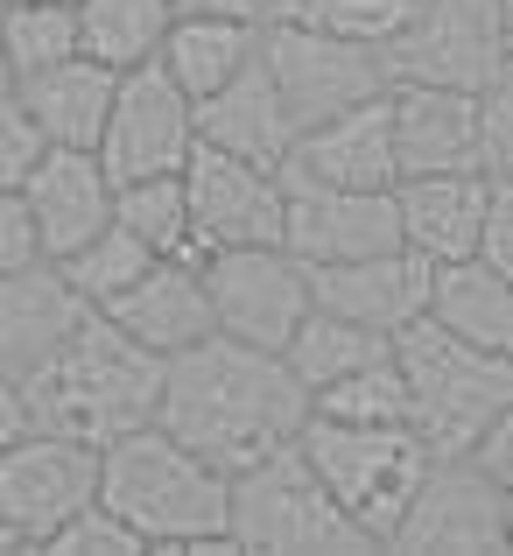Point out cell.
<instances>
[{
	"label": "cell",
	"instance_id": "obj_1",
	"mask_svg": "<svg viewBox=\"0 0 513 556\" xmlns=\"http://www.w3.org/2000/svg\"><path fill=\"white\" fill-rule=\"evenodd\" d=\"M155 422L232 479V472H246V465L296 444L303 422H310V388L288 374L282 353L211 331V339L163 359Z\"/></svg>",
	"mask_w": 513,
	"mask_h": 556
},
{
	"label": "cell",
	"instance_id": "obj_2",
	"mask_svg": "<svg viewBox=\"0 0 513 556\" xmlns=\"http://www.w3.org/2000/svg\"><path fill=\"white\" fill-rule=\"evenodd\" d=\"M99 501L149 543V556H232V479L176 444L163 422L99 444Z\"/></svg>",
	"mask_w": 513,
	"mask_h": 556
},
{
	"label": "cell",
	"instance_id": "obj_3",
	"mask_svg": "<svg viewBox=\"0 0 513 556\" xmlns=\"http://www.w3.org/2000/svg\"><path fill=\"white\" fill-rule=\"evenodd\" d=\"M28 416L36 430H64L78 444H113V437L155 422L163 402V353L127 339L106 311H85L56 359L28 380Z\"/></svg>",
	"mask_w": 513,
	"mask_h": 556
},
{
	"label": "cell",
	"instance_id": "obj_4",
	"mask_svg": "<svg viewBox=\"0 0 513 556\" xmlns=\"http://www.w3.org/2000/svg\"><path fill=\"white\" fill-rule=\"evenodd\" d=\"M394 367L408 380V430L429 444V458H472V444L513 394L506 359L464 345L436 317H415L408 331H394Z\"/></svg>",
	"mask_w": 513,
	"mask_h": 556
},
{
	"label": "cell",
	"instance_id": "obj_5",
	"mask_svg": "<svg viewBox=\"0 0 513 556\" xmlns=\"http://www.w3.org/2000/svg\"><path fill=\"white\" fill-rule=\"evenodd\" d=\"M232 543L254 556H380V543L317 479L303 444L232 472Z\"/></svg>",
	"mask_w": 513,
	"mask_h": 556
},
{
	"label": "cell",
	"instance_id": "obj_6",
	"mask_svg": "<svg viewBox=\"0 0 513 556\" xmlns=\"http://www.w3.org/2000/svg\"><path fill=\"white\" fill-rule=\"evenodd\" d=\"M296 444H303V458L317 465V479L338 493V507L380 543V556H387L408 493L429 472V444H422L408 422H338V416H310Z\"/></svg>",
	"mask_w": 513,
	"mask_h": 556
},
{
	"label": "cell",
	"instance_id": "obj_7",
	"mask_svg": "<svg viewBox=\"0 0 513 556\" xmlns=\"http://www.w3.org/2000/svg\"><path fill=\"white\" fill-rule=\"evenodd\" d=\"M260 56H268L274 85H282V106L296 121V135L331 121V113H345V106H359V99H380L394 85L387 42H351V36L303 28V22H268Z\"/></svg>",
	"mask_w": 513,
	"mask_h": 556
},
{
	"label": "cell",
	"instance_id": "obj_8",
	"mask_svg": "<svg viewBox=\"0 0 513 556\" xmlns=\"http://www.w3.org/2000/svg\"><path fill=\"white\" fill-rule=\"evenodd\" d=\"M387 556H506V486L478 458H429Z\"/></svg>",
	"mask_w": 513,
	"mask_h": 556
},
{
	"label": "cell",
	"instance_id": "obj_9",
	"mask_svg": "<svg viewBox=\"0 0 513 556\" xmlns=\"http://www.w3.org/2000/svg\"><path fill=\"white\" fill-rule=\"evenodd\" d=\"M204 289H211V317L226 339L268 345L282 353L288 331L310 317V268L288 254L282 240L268 247H211L204 254Z\"/></svg>",
	"mask_w": 513,
	"mask_h": 556
},
{
	"label": "cell",
	"instance_id": "obj_10",
	"mask_svg": "<svg viewBox=\"0 0 513 556\" xmlns=\"http://www.w3.org/2000/svg\"><path fill=\"white\" fill-rule=\"evenodd\" d=\"M190 149H197V99H190L163 64L120 71L106 135H99V163H106V177L113 184L169 177V169L190 163Z\"/></svg>",
	"mask_w": 513,
	"mask_h": 556
},
{
	"label": "cell",
	"instance_id": "obj_11",
	"mask_svg": "<svg viewBox=\"0 0 513 556\" xmlns=\"http://www.w3.org/2000/svg\"><path fill=\"white\" fill-rule=\"evenodd\" d=\"M387 64H394V78L486 92L506 71L500 0H422V8L408 14V28L387 42Z\"/></svg>",
	"mask_w": 513,
	"mask_h": 556
},
{
	"label": "cell",
	"instance_id": "obj_12",
	"mask_svg": "<svg viewBox=\"0 0 513 556\" xmlns=\"http://www.w3.org/2000/svg\"><path fill=\"white\" fill-rule=\"evenodd\" d=\"M282 247L303 268L401 247V204H394V190H345L282 169Z\"/></svg>",
	"mask_w": 513,
	"mask_h": 556
},
{
	"label": "cell",
	"instance_id": "obj_13",
	"mask_svg": "<svg viewBox=\"0 0 513 556\" xmlns=\"http://www.w3.org/2000/svg\"><path fill=\"white\" fill-rule=\"evenodd\" d=\"M183 198H190V232H197V261L211 247H268L282 240V169L226 155L197 141L183 163Z\"/></svg>",
	"mask_w": 513,
	"mask_h": 556
},
{
	"label": "cell",
	"instance_id": "obj_14",
	"mask_svg": "<svg viewBox=\"0 0 513 556\" xmlns=\"http://www.w3.org/2000/svg\"><path fill=\"white\" fill-rule=\"evenodd\" d=\"M92 501H99V444H78L64 430H28L0 451V515L36 535V549Z\"/></svg>",
	"mask_w": 513,
	"mask_h": 556
},
{
	"label": "cell",
	"instance_id": "obj_15",
	"mask_svg": "<svg viewBox=\"0 0 513 556\" xmlns=\"http://www.w3.org/2000/svg\"><path fill=\"white\" fill-rule=\"evenodd\" d=\"M429 289H436V261H422L415 247H380L359 261H324L310 268V296L324 311L351 317L365 331H408L415 317H429Z\"/></svg>",
	"mask_w": 513,
	"mask_h": 556
},
{
	"label": "cell",
	"instance_id": "obj_16",
	"mask_svg": "<svg viewBox=\"0 0 513 556\" xmlns=\"http://www.w3.org/2000/svg\"><path fill=\"white\" fill-rule=\"evenodd\" d=\"M92 303L70 289V275L56 261H28V268L0 275V380L28 388L56 359V345L70 339V325Z\"/></svg>",
	"mask_w": 513,
	"mask_h": 556
},
{
	"label": "cell",
	"instance_id": "obj_17",
	"mask_svg": "<svg viewBox=\"0 0 513 556\" xmlns=\"http://www.w3.org/2000/svg\"><path fill=\"white\" fill-rule=\"evenodd\" d=\"M22 198L50 261L78 254L92 232L113 226V177L99 163V149H42L36 169L22 177Z\"/></svg>",
	"mask_w": 513,
	"mask_h": 556
},
{
	"label": "cell",
	"instance_id": "obj_18",
	"mask_svg": "<svg viewBox=\"0 0 513 556\" xmlns=\"http://www.w3.org/2000/svg\"><path fill=\"white\" fill-rule=\"evenodd\" d=\"M282 169L317 177V184H345V190H394L401 184V155H394V106H387V92L359 99V106L331 113V121H317V127H303Z\"/></svg>",
	"mask_w": 513,
	"mask_h": 556
},
{
	"label": "cell",
	"instance_id": "obj_19",
	"mask_svg": "<svg viewBox=\"0 0 513 556\" xmlns=\"http://www.w3.org/2000/svg\"><path fill=\"white\" fill-rule=\"evenodd\" d=\"M387 106H394V155H401V177L478 169V92H464V85L394 78Z\"/></svg>",
	"mask_w": 513,
	"mask_h": 556
},
{
	"label": "cell",
	"instance_id": "obj_20",
	"mask_svg": "<svg viewBox=\"0 0 513 556\" xmlns=\"http://www.w3.org/2000/svg\"><path fill=\"white\" fill-rule=\"evenodd\" d=\"M106 317L163 359L183 353V345H197V339H211L218 317H211V289H204V261L197 254H163L134 289H120V296L106 303Z\"/></svg>",
	"mask_w": 513,
	"mask_h": 556
},
{
	"label": "cell",
	"instance_id": "obj_21",
	"mask_svg": "<svg viewBox=\"0 0 513 556\" xmlns=\"http://www.w3.org/2000/svg\"><path fill=\"white\" fill-rule=\"evenodd\" d=\"M401 204V247H415L422 261H472L478 232H486L492 177L486 169H436V177H401L394 184Z\"/></svg>",
	"mask_w": 513,
	"mask_h": 556
},
{
	"label": "cell",
	"instance_id": "obj_22",
	"mask_svg": "<svg viewBox=\"0 0 513 556\" xmlns=\"http://www.w3.org/2000/svg\"><path fill=\"white\" fill-rule=\"evenodd\" d=\"M197 141H211V149H226V155H246V163H268V169L288 163L296 121H288V106H282V85H274L268 56H254L232 85H218L211 99H197Z\"/></svg>",
	"mask_w": 513,
	"mask_h": 556
},
{
	"label": "cell",
	"instance_id": "obj_23",
	"mask_svg": "<svg viewBox=\"0 0 513 556\" xmlns=\"http://www.w3.org/2000/svg\"><path fill=\"white\" fill-rule=\"evenodd\" d=\"M14 92H22L28 121L42 127V141H50V149H99L106 113H113V92H120V71L78 50V56H64V64L22 78Z\"/></svg>",
	"mask_w": 513,
	"mask_h": 556
},
{
	"label": "cell",
	"instance_id": "obj_24",
	"mask_svg": "<svg viewBox=\"0 0 513 556\" xmlns=\"http://www.w3.org/2000/svg\"><path fill=\"white\" fill-rule=\"evenodd\" d=\"M260 42H268V22H240V14H176L155 64H163L190 99H211L218 85H232L246 64H254Z\"/></svg>",
	"mask_w": 513,
	"mask_h": 556
},
{
	"label": "cell",
	"instance_id": "obj_25",
	"mask_svg": "<svg viewBox=\"0 0 513 556\" xmlns=\"http://www.w3.org/2000/svg\"><path fill=\"white\" fill-rule=\"evenodd\" d=\"M429 317L444 331H458L464 345L506 359L513 367V275H500L492 261H444L429 289Z\"/></svg>",
	"mask_w": 513,
	"mask_h": 556
},
{
	"label": "cell",
	"instance_id": "obj_26",
	"mask_svg": "<svg viewBox=\"0 0 513 556\" xmlns=\"http://www.w3.org/2000/svg\"><path fill=\"white\" fill-rule=\"evenodd\" d=\"M387 353H394L387 331H365V325H351V317L324 311V303H310V317H303V325L288 331V345H282L288 374H296L310 394L331 388V380H345V374H359V367H373V359H387Z\"/></svg>",
	"mask_w": 513,
	"mask_h": 556
},
{
	"label": "cell",
	"instance_id": "obj_27",
	"mask_svg": "<svg viewBox=\"0 0 513 556\" xmlns=\"http://www.w3.org/2000/svg\"><path fill=\"white\" fill-rule=\"evenodd\" d=\"M176 0H78V50L113 71H134L163 56Z\"/></svg>",
	"mask_w": 513,
	"mask_h": 556
},
{
	"label": "cell",
	"instance_id": "obj_28",
	"mask_svg": "<svg viewBox=\"0 0 513 556\" xmlns=\"http://www.w3.org/2000/svg\"><path fill=\"white\" fill-rule=\"evenodd\" d=\"M0 42H8L14 85L78 56V0H8L0 8Z\"/></svg>",
	"mask_w": 513,
	"mask_h": 556
},
{
	"label": "cell",
	"instance_id": "obj_29",
	"mask_svg": "<svg viewBox=\"0 0 513 556\" xmlns=\"http://www.w3.org/2000/svg\"><path fill=\"white\" fill-rule=\"evenodd\" d=\"M155 261H163V254H155V247L141 240V232H127L120 218H113L106 232H92V240H85L78 254H64L56 268L70 275V289H78V296L92 303V311H106V303L120 296V289H134L141 275L155 268Z\"/></svg>",
	"mask_w": 513,
	"mask_h": 556
},
{
	"label": "cell",
	"instance_id": "obj_30",
	"mask_svg": "<svg viewBox=\"0 0 513 556\" xmlns=\"http://www.w3.org/2000/svg\"><path fill=\"white\" fill-rule=\"evenodd\" d=\"M113 218H120L127 232H141L155 254H197V232H190V198H183V169H169V177L113 184Z\"/></svg>",
	"mask_w": 513,
	"mask_h": 556
},
{
	"label": "cell",
	"instance_id": "obj_31",
	"mask_svg": "<svg viewBox=\"0 0 513 556\" xmlns=\"http://www.w3.org/2000/svg\"><path fill=\"white\" fill-rule=\"evenodd\" d=\"M310 416H338V422H408V380L401 367L387 359H373V367L331 380V388L310 394Z\"/></svg>",
	"mask_w": 513,
	"mask_h": 556
},
{
	"label": "cell",
	"instance_id": "obj_32",
	"mask_svg": "<svg viewBox=\"0 0 513 556\" xmlns=\"http://www.w3.org/2000/svg\"><path fill=\"white\" fill-rule=\"evenodd\" d=\"M415 8L422 0H274V22L331 28V36H351V42H394Z\"/></svg>",
	"mask_w": 513,
	"mask_h": 556
},
{
	"label": "cell",
	"instance_id": "obj_33",
	"mask_svg": "<svg viewBox=\"0 0 513 556\" xmlns=\"http://www.w3.org/2000/svg\"><path fill=\"white\" fill-rule=\"evenodd\" d=\"M42 556H149V543H141L106 501H92V507H78V515L42 543Z\"/></svg>",
	"mask_w": 513,
	"mask_h": 556
},
{
	"label": "cell",
	"instance_id": "obj_34",
	"mask_svg": "<svg viewBox=\"0 0 513 556\" xmlns=\"http://www.w3.org/2000/svg\"><path fill=\"white\" fill-rule=\"evenodd\" d=\"M478 169L492 184H513V71L478 92Z\"/></svg>",
	"mask_w": 513,
	"mask_h": 556
},
{
	"label": "cell",
	"instance_id": "obj_35",
	"mask_svg": "<svg viewBox=\"0 0 513 556\" xmlns=\"http://www.w3.org/2000/svg\"><path fill=\"white\" fill-rule=\"evenodd\" d=\"M42 149H50V141H42V127L28 121L22 92H8L0 99V190H22V177L36 169Z\"/></svg>",
	"mask_w": 513,
	"mask_h": 556
},
{
	"label": "cell",
	"instance_id": "obj_36",
	"mask_svg": "<svg viewBox=\"0 0 513 556\" xmlns=\"http://www.w3.org/2000/svg\"><path fill=\"white\" fill-rule=\"evenodd\" d=\"M28 261H50L36 240V218H28V198L22 190H0V275L28 268Z\"/></svg>",
	"mask_w": 513,
	"mask_h": 556
},
{
	"label": "cell",
	"instance_id": "obj_37",
	"mask_svg": "<svg viewBox=\"0 0 513 556\" xmlns=\"http://www.w3.org/2000/svg\"><path fill=\"white\" fill-rule=\"evenodd\" d=\"M478 261H492L500 275H513V184H492L486 232H478Z\"/></svg>",
	"mask_w": 513,
	"mask_h": 556
},
{
	"label": "cell",
	"instance_id": "obj_38",
	"mask_svg": "<svg viewBox=\"0 0 513 556\" xmlns=\"http://www.w3.org/2000/svg\"><path fill=\"white\" fill-rule=\"evenodd\" d=\"M472 458H478V465H486V472H492V479H500V486L513 493V394L500 402V416L486 422V437L472 444Z\"/></svg>",
	"mask_w": 513,
	"mask_h": 556
},
{
	"label": "cell",
	"instance_id": "obj_39",
	"mask_svg": "<svg viewBox=\"0 0 513 556\" xmlns=\"http://www.w3.org/2000/svg\"><path fill=\"white\" fill-rule=\"evenodd\" d=\"M36 430V416H28V394L14 388V380H0V451L14 444V437H28Z\"/></svg>",
	"mask_w": 513,
	"mask_h": 556
},
{
	"label": "cell",
	"instance_id": "obj_40",
	"mask_svg": "<svg viewBox=\"0 0 513 556\" xmlns=\"http://www.w3.org/2000/svg\"><path fill=\"white\" fill-rule=\"evenodd\" d=\"M176 14H240V22H274V0H176Z\"/></svg>",
	"mask_w": 513,
	"mask_h": 556
},
{
	"label": "cell",
	"instance_id": "obj_41",
	"mask_svg": "<svg viewBox=\"0 0 513 556\" xmlns=\"http://www.w3.org/2000/svg\"><path fill=\"white\" fill-rule=\"evenodd\" d=\"M0 556H42V549H36V535H28V529H14V521L0 515Z\"/></svg>",
	"mask_w": 513,
	"mask_h": 556
},
{
	"label": "cell",
	"instance_id": "obj_42",
	"mask_svg": "<svg viewBox=\"0 0 513 556\" xmlns=\"http://www.w3.org/2000/svg\"><path fill=\"white\" fill-rule=\"evenodd\" d=\"M500 42H506V71H513V0H500Z\"/></svg>",
	"mask_w": 513,
	"mask_h": 556
},
{
	"label": "cell",
	"instance_id": "obj_43",
	"mask_svg": "<svg viewBox=\"0 0 513 556\" xmlns=\"http://www.w3.org/2000/svg\"><path fill=\"white\" fill-rule=\"evenodd\" d=\"M14 92V64H8V42H0V99Z\"/></svg>",
	"mask_w": 513,
	"mask_h": 556
},
{
	"label": "cell",
	"instance_id": "obj_44",
	"mask_svg": "<svg viewBox=\"0 0 513 556\" xmlns=\"http://www.w3.org/2000/svg\"><path fill=\"white\" fill-rule=\"evenodd\" d=\"M506 549H513V493H506Z\"/></svg>",
	"mask_w": 513,
	"mask_h": 556
},
{
	"label": "cell",
	"instance_id": "obj_45",
	"mask_svg": "<svg viewBox=\"0 0 513 556\" xmlns=\"http://www.w3.org/2000/svg\"><path fill=\"white\" fill-rule=\"evenodd\" d=\"M0 8H8V0H0Z\"/></svg>",
	"mask_w": 513,
	"mask_h": 556
}]
</instances>
